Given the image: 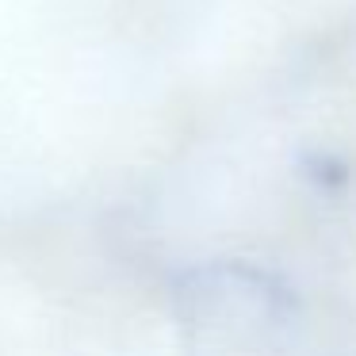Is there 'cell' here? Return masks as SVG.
<instances>
[{"label":"cell","mask_w":356,"mask_h":356,"mask_svg":"<svg viewBox=\"0 0 356 356\" xmlns=\"http://www.w3.org/2000/svg\"><path fill=\"white\" fill-rule=\"evenodd\" d=\"M188 356H276L295 330L284 287L249 272H203L180 287Z\"/></svg>","instance_id":"cell-1"}]
</instances>
